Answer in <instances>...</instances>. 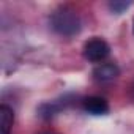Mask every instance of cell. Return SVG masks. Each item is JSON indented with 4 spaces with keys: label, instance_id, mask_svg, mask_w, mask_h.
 <instances>
[{
    "label": "cell",
    "instance_id": "4",
    "mask_svg": "<svg viewBox=\"0 0 134 134\" xmlns=\"http://www.w3.org/2000/svg\"><path fill=\"white\" fill-rule=\"evenodd\" d=\"M118 74H120V70L115 63H103V65H98L93 70V77L99 82L114 81L118 77Z\"/></svg>",
    "mask_w": 134,
    "mask_h": 134
},
{
    "label": "cell",
    "instance_id": "6",
    "mask_svg": "<svg viewBox=\"0 0 134 134\" xmlns=\"http://www.w3.org/2000/svg\"><path fill=\"white\" fill-rule=\"evenodd\" d=\"M60 110H62V104L60 103H44V104L40 106L38 115L43 117V118H51L55 114H58Z\"/></svg>",
    "mask_w": 134,
    "mask_h": 134
},
{
    "label": "cell",
    "instance_id": "1",
    "mask_svg": "<svg viewBox=\"0 0 134 134\" xmlns=\"http://www.w3.org/2000/svg\"><path fill=\"white\" fill-rule=\"evenodd\" d=\"M81 18L71 8H60L51 16V27L63 36H73L81 30Z\"/></svg>",
    "mask_w": 134,
    "mask_h": 134
},
{
    "label": "cell",
    "instance_id": "7",
    "mask_svg": "<svg viewBox=\"0 0 134 134\" xmlns=\"http://www.w3.org/2000/svg\"><path fill=\"white\" fill-rule=\"evenodd\" d=\"M131 7V2H118V0H117V2H110L109 3V8L115 13V14H121L126 8H129Z\"/></svg>",
    "mask_w": 134,
    "mask_h": 134
},
{
    "label": "cell",
    "instance_id": "8",
    "mask_svg": "<svg viewBox=\"0 0 134 134\" xmlns=\"http://www.w3.org/2000/svg\"><path fill=\"white\" fill-rule=\"evenodd\" d=\"M131 92H132V96H134V85H132V90H131Z\"/></svg>",
    "mask_w": 134,
    "mask_h": 134
},
{
    "label": "cell",
    "instance_id": "5",
    "mask_svg": "<svg viewBox=\"0 0 134 134\" xmlns=\"http://www.w3.org/2000/svg\"><path fill=\"white\" fill-rule=\"evenodd\" d=\"M14 123L13 109L7 104L0 106V134H10Z\"/></svg>",
    "mask_w": 134,
    "mask_h": 134
},
{
    "label": "cell",
    "instance_id": "3",
    "mask_svg": "<svg viewBox=\"0 0 134 134\" xmlns=\"http://www.w3.org/2000/svg\"><path fill=\"white\" fill-rule=\"evenodd\" d=\"M82 107L85 112L92 115H106L109 112V104L101 96H87L82 101Z\"/></svg>",
    "mask_w": 134,
    "mask_h": 134
},
{
    "label": "cell",
    "instance_id": "2",
    "mask_svg": "<svg viewBox=\"0 0 134 134\" xmlns=\"http://www.w3.org/2000/svg\"><path fill=\"white\" fill-rule=\"evenodd\" d=\"M110 52L109 44L101 38H92L84 44V57L88 62H101Z\"/></svg>",
    "mask_w": 134,
    "mask_h": 134
}]
</instances>
